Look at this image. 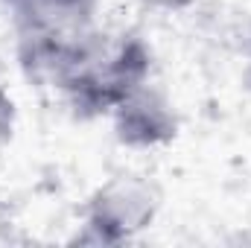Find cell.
<instances>
[{"mask_svg":"<svg viewBox=\"0 0 251 248\" xmlns=\"http://www.w3.org/2000/svg\"><path fill=\"white\" fill-rule=\"evenodd\" d=\"M12 18L18 41L79 38L94 29L100 0H0Z\"/></svg>","mask_w":251,"mask_h":248,"instance_id":"3957f363","label":"cell"},{"mask_svg":"<svg viewBox=\"0 0 251 248\" xmlns=\"http://www.w3.org/2000/svg\"><path fill=\"white\" fill-rule=\"evenodd\" d=\"M161 207V193L143 175H114L100 184L82 213L79 243L117 246L146 231Z\"/></svg>","mask_w":251,"mask_h":248,"instance_id":"7a4b0ae2","label":"cell"},{"mask_svg":"<svg viewBox=\"0 0 251 248\" xmlns=\"http://www.w3.org/2000/svg\"><path fill=\"white\" fill-rule=\"evenodd\" d=\"M15 123H18L15 99L0 88V152L12 143V137H15Z\"/></svg>","mask_w":251,"mask_h":248,"instance_id":"5b68a950","label":"cell"},{"mask_svg":"<svg viewBox=\"0 0 251 248\" xmlns=\"http://www.w3.org/2000/svg\"><path fill=\"white\" fill-rule=\"evenodd\" d=\"M111 120L117 140L128 149H155L178 134V117L170 99L149 88V82L111 111Z\"/></svg>","mask_w":251,"mask_h":248,"instance_id":"277c9868","label":"cell"},{"mask_svg":"<svg viewBox=\"0 0 251 248\" xmlns=\"http://www.w3.org/2000/svg\"><path fill=\"white\" fill-rule=\"evenodd\" d=\"M149 70L152 53L137 35L94 32L56 88L79 117H102L149 82Z\"/></svg>","mask_w":251,"mask_h":248,"instance_id":"6da1fadb","label":"cell"}]
</instances>
